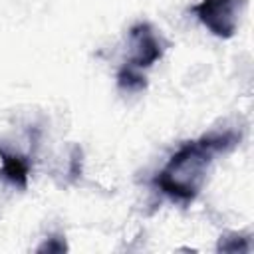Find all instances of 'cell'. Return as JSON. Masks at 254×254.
<instances>
[{
    "mask_svg": "<svg viewBox=\"0 0 254 254\" xmlns=\"http://www.w3.org/2000/svg\"><path fill=\"white\" fill-rule=\"evenodd\" d=\"M246 10V0H200L190 6L198 22L216 38L228 40L236 34L240 18Z\"/></svg>",
    "mask_w": 254,
    "mask_h": 254,
    "instance_id": "2",
    "label": "cell"
},
{
    "mask_svg": "<svg viewBox=\"0 0 254 254\" xmlns=\"http://www.w3.org/2000/svg\"><path fill=\"white\" fill-rule=\"evenodd\" d=\"M117 85L127 93H139L147 87V77L141 69L123 64L121 69L117 71Z\"/></svg>",
    "mask_w": 254,
    "mask_h": 254,
    "instance_id": "5",
    "label": "cell"
},
{
    "mask_svg": "<svg viewBox=\"0 0 254 254\" xmlns=\"http://www.w3.org/2000/svg\"><path fill=\"white\" fill-rule=\"evenodd\" d=\"M165 50L167 42L163 40V36L149 22H137L129 30V58L125 64L143 71L159 62Z\"/></svg>",
    "mask_w": 254,
    "mask_h": 254,
    "instance_id": "3",
    "label": "cell"
},
{
    "mask_svg": "<svg viewBox=\"0 0 254 254\" xmlns=\"http://www.w3.org/2000/svg\"><path fill=\"white\" fill-rule=\"evenodd\" d=\"M240 141V133L234 129L210 131L194 141L181 145L167 165L157 173L153 185L173 200L190 202L202 190L208 169L218 153L234 149Z\"/></svg>",
    "mask_w": 254,
    "mask_h": 254,
    "instance_id": "1",
    "label": "cell"
},
{
    "mask_svg": "<svg viewBox=\"0 0 254 254\" xmlns=\"http://www.w3.org/2000/svg\"><path fill=\"white\" fill-rule=\"evenodd\" d=\"M81 149L79 147H73L71 149V157H69V177L71 179H77L81 175Z\"/></svg>",
    "mask_w": 254,
    "mask_h": 254,
    "instance_id": "8",
    "label": "cell"
},
{
    "mask_svg": "<svg viewBox=\"0 0 254 254\" xmlns=\"http://www.w3.org/2000/svg\"><path fill=\"white\" fill-rule=\"evenodd\" d=\"M216 250L218 252H248L250 250V238L242 236L238 232L224 234V236H220Z\"/></svg>",
    "mask_w": 254,
    "mask_h": 254,
    "instance_id": "6",
    "label": "cell"
},
{
    "mask_svg": "<svg viewBox=\"0 0 254 254\" xmlns=\"http://www.w3.org/2000/svg\"><path fill=\"white\" fill-rule=\"evenodd\" d=\"M67 250V244H65V238L64 236H50V238H46L38 248H36V252H40V254H60V252H65Z\"/></svg>",
    "mask_w": 254,
    "mask_h": 254,
    "instance_id": "7",
    "label": "cell"
},
{
    "mask_svg": "<svg viewBox=\"0 0 254 254\" xmlns=\"http://www.w3.org/2000/svg\"><path fill=\"white\" fill-rule=\"evenodd\" d=\"M0 159H2V169H0L2 177L10 185H14L18 189H26L28 177H30V161H28V157L0 147Z\"/></svg>",
    "mask_w": 254,
    "mask_h": 254,
    "instance_id": "4",
    "label": "cell"
}]
</instances>
